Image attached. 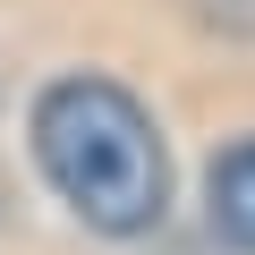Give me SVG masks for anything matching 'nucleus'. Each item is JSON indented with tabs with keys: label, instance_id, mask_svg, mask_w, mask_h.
Segmentation results:
<instances>
[{
	"label": "nucleus",
	"instance_id": "1",
	"mask_svg": "<svg viewBox=\"0 0 255 255\" xmlns=\"http://www.w3.org/2000/svg\"><path fill=\"white\" fill-rule=\"evenodd\" d=\"M34 162H43L51 196L102 238H145L170 213L162 128L111 77H60L34 94Z\"/></svg>",
	"mask_w": 255,
	"mask_h": 255
},
{
	"label": "nucleus",
	"instance_id": "2",
	"mask_svg": "<svg viewBox=\"0 0 255 255\" xmlns=\"http://www.w3.org/2000/svg\"><path fill=\"white\" fill-rule=\"evenodd\" d=\"M204 196H213V230H221L238 255H255V136H247V145H230V153L213 162Z\"/></svg>",
	"mask_w": 255,
	"mask_h": 255
},
{
	"label": "nucleus",
	"instance_id": "3",
	"mask_svg": "<svg viewBox=\"0 0 255 255\" xmlns=\"http://www.w3.org/2000/svg\"><path fill=\"white\" fill-rule=\"evenodd\" d=\"M187 17L204 34H230V43H255V0H187Z\"/></svg>",
	"mask_w": 255,
	"mask_h": 255
}]
</instances>
